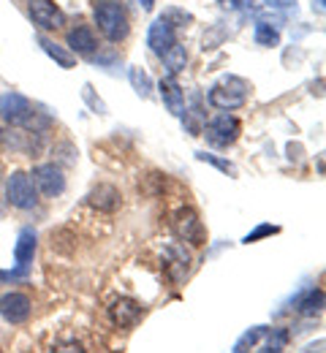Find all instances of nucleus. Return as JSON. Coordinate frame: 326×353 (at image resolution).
<instances>
[{
  "instance_id": "obj_4",
  "label": "nucleus",
  "mask_w": 326,
  "mask_h": 353,
  "mask_svg": "<svg viewBox=\"0 0 326 353\" xmlns=\"http://www.w3.org/2000/svg\"><path fill=\"white\" fill-rule=\"evenodd\" d=\"M239 133H242V123L229 112H221L210 123H204V136L212 147H232L239 139Z\"/></svg>"
},
{
  "instance_id": "obj_10",
  "label": "nucleus",
  "mask_w": 326,
  "mask_h": 353,
  "mask_svg": "<svg viewBox=\"0 0 326 353\" xmlns=\"http://www.w3.org/2000/svg\"><path fill=\"white\" fill-rule=\"evenodd\" d=\"M147 46L158 54V57H163L166 52H172L174 46H177V33H174V28L166 22V19H155L152 25H150V30H147Z\"/></svg>"
},
{
  "instance_id": "obj_6",
  "label": "nucleus",
  "mask_w": 326,
  "mask_h": 353,
  "mask_svg": "<svg viewBox=\"0 0 326 353\" xmlns=\"http://www.w3.org/2000/svg\"><path fill=\"white\" fill-rule=\"evenodd\" d=\"M33 103L19 92H3L0 95V117L11 125H28L33 117Z\"/></svg>"
},
{
  "instance_id": "obj_29",
  "label": "nucleus",
  "mask_w": 326,
  "mask_h": 353,
  "mask_svg": "<svg viewBox=\"0 0 326 353\" xmlns=\"http://www.w3.org/2000/svg\"><path fill=\"white\" fill-rule=\"evenodd\" d=\"M267 6H272V8H291V6H296V0H264Z\"/></svg>"
},
{
  "instance_id": "obj_33",
  "label": "nucleus",
  "mask_w": 326,
  "mask_h": 353,
  "mask_svg": "<svg viewBox=\"0 0 326 353\" xmlns=\"http://www.w3.org/2000/svg\"><path fill=\"white\" fill-rule=\"evenodd\" d=\"M0 141H3V128H0Z\"/></svg>"
},
{
  "instance_id": "obj_24",
  "label": "nucleus",
  "mask_w": 326,
  "mask_h": 353,
  "mask_svg": "<svg viewBox=\"0 0 326 353\" xmlns=\"http://www.w3.org/2000/svg\"><path fill=\"white\" fill-rule=\"evenodd\" d=\"M161 19H166L172 28H183V25H187V22H190V14L180 11V8H166V11L161 14Z\"/></svg>"
},
{
  "instance_id": "obj_5",
  "label": "nucleus",
  "mask_w": 326,
  "mask_h": 353,
  "mask_svg": "<svg viewBox=\"0 0 326 353\" xmlns=\"http://www.w3.org/2000/svg\"><path fill=\"white\" fill-rule=\"evenodd\" d=\"M6 199L17 210H33L39 204L33 179L25 174V172H14V174L8 176V182H6Z\"/></svg>"
},
{
  "instance_id": "obj_34",
  "label": "nucleus",
  "mask_w": 326,
  "mask_h": 353,
  "mask_svg": "<svg viewBox=\"0 0 326 353\" xmlns=\"http://www.w3.org/2000/svg\"><path fill=\"white\" fill-rule=\"evenodd\" d=\"M0 353H3V351H0Z\"/></svg>"
},
{
  "instance_id": "obj_18",
  "label": "nucleus",
  "mask_w": 326,
  "mask_h": 353,
  "mask_svg": "<svg viewBox=\"0 0 326 353\" xmlns=\"http://www.w3.org/2000/svg\"><path fill=\"white\" fill-rule=\"evenodd\" d=\"M324 310V291L321 288H310L305 296L296 299V312L302 315H318Z\"/></svg>"
},
{
  "instance_id": "obj_12",
  "label": "nucleus",
  "mask_w": 326,
  "mask_h": 353,
  "mask_svg": "<svg viewBox=\"0 0 326 353\" xmlns=\"http://www.w3.org/2000/svg\"><path fill=\"white\" fill-rule=\"evenodd\" d=\"M163 264H166V274H169V280H174V283H180V280H185L187 272H190V253L185 250V245H166V250H163Z\"/></svg>"
},
{
  "instance_id": "obj_21",
  "label": "nucleus",
  "mask_w": 326,
  "mask_h": 353,
  "mask_svg": "<svg viewBox=\"0 0 326 353\" xmlns=\"http://www.w3.org/2000/svg\"><path fill=\"white\" fill-rule=\"evenodd\" d=\"M163 63H166V68L172 71V77H174V74H180V71L185 68V63H187L185 49L177 44L174 49H172V52H166V54H163Z\"/></svg>"
},
{
  "instance_id": "obj_28",
  "label": "nucleus",
  "mask_w": 326,
  "mask_h": 353,
  "mask_svg": "<svg viewBox=\"0 0 326 353\" xmlns=\"http://www.w3.org/2000/svg\"><path fill=\"white\" fill-rule=\"evenodd\" d=\"M324 348H326V343L324 340H316V343H310V345H305L299 353H324Z\"/></svg>"
},
{
  "instance_id": "obj_1",
  "label": "nucleus",
  "mask_w": 326,
  "mask_h": 353,
  "mask_svg": "<svg viewBox=\"0 0 326 353\" xmlns=\"http://www.w3.org/2000/svg\"><path fill=\"white\" fill-rule=\"evenodd\" d=\"M93 17H95L98 30H101L109 41H114V44L123 41V39L128 36V30H131L125 8H123L120 3H114V0H98L93 8Z\"/></svg>"
},
{
  "instance_id": "obj_13",
  "label": "nucleus",
  "mask_w": 326,
  "mask_h": 353,
  "mask_svg": "<svg viewBox=\"0 0 326 353\" xmlns=\"http://www.w3.org/2000/svg\"><path fill=\"white\" fill-rule=\"evenodd\" d=\"M88 204L93 210H98V212H117L120 204H123V196H120V190L114 185L101 182V185H95L93 190L88 193Z\"/></svg>"
},
{
  "instance_id": "obj_31",
  "label": "nucleus",
  "mask_w": 326,
  "mask_h": 353,
  "mask_svg": "<svg viewBox=\"0 0 326 353\" xmlns=\"http://www.w3.org/2000/svg\"><path fill=\"white\" fill-rule=\"evenodd\" d=\"M258 353H280V348H275V345H269V348H264V351H258Z\"/></svg>"
},
{
  "instance_id": "obj_3",
  "label": "nucleus",
  "mask_w": 326,
  "mask_h": 353,
  "mask_svg": "<svg viewBox=\"0 0 326 353\" xmlns=\"http://www.w3.org/2000/svg\"><path fill=\"white\" fill-rule=\"evenodd\" d=\"M172 231L180 242H187V245H204L207 242V228L193 207H180L172 215Z\"/></svg>"
},
{
  "instance_id": "obj_32",
  "label": "nucleus",
  "mask_w": 326,
  "mask_h": 353,
  "mask_svg": "<svg viewBox=\"0 0 326 353\" xmlns=\"http://www.w3.org/2000/svg\"><path fill=\"white\" fill-rule=\"evenodd\" d=\"M318 6H321V8H324V0H318Z\"/></svg>"
},
{
  "instance_id": "obj_20",
  "label": "nucleus",
  "mask_w": 326,
  "mask_h": 353,
  "mask_svg": "<svg viewBox=\"0 0 326 353\" xmlns=\"http://www.w3.org/2000/svg\"><path fill=\"white\" fill-rule=\"evenodd\" d=\"M264 332H267L264 326H253V329H247V332L236 340V345H234L232 353H247L256 343H258V340H261V337H264Z\"/></svg>"
},
{
  "instance_id": "obj_19",
  "label": "nucleus",
  "mask_w": 326,
  "mask_h": 353,
  "mask_svg": "<svg viewBox=\"0 0 326 353\" xmlns=\"http://www.w3.org/2000/svg\"><path fill=\"white\" fill-rule=\"evenodd\" d=\"M253 39H256V44L258 46H278L280 44V33L272 28V25H267V22H256V28H253Z\"/></svg>"
},
{
  "instance_id": "obj_9",
  "label": "nucleus",
  "mask_w": 326,
  "mask_h": 353,
  "mask_svg": "<svg viewBox=\"0 0 326 353\" xmlns=\"http://www.w3.org/2000/svg\"><path fill=\"white\" fill-rule=\"evenodd\" d=\"M109 318H112V323H114L117 329H131V326H136L141 318H144V307H141L136 299L123 296V299L112 302Z\"/></svg>"
},
{
  "instance_id": "obj_27",
  "label": "nucleus",
  "mask_w": 326,
  "mask_h": 353,
  "mask_svg": "<svg viewBox=\"0 0 326 353\" xmlns=\"http://www.w3.org/2000/svg\"><path fill=\"white\" fill-rule=\"evenodd\" d=\"M85 98L90 101V106H93V109H95V112H98V114H106V106H103L101 101H95L93 88H90V85H85Z\"/></svg>"
},
{
  "instance_id": "obj_7",
  "label": "nucleus",
  "mask_w": 326,
  "mask_h": 353,
  "mask_svg": "<svg viewBox=\"0 0 326 353\" xmlns=\"http://www.w3.org/2000/svg\"><path fill=\"white\" fill-rule=\"evenodd\" d=\"M28 14L41 30H57L65 25V14L54 0H28Z\"/></svg>"
},
{
  "instance_id": "obj_30",
  "label": "nucleus",
  "mask_w": 326,
  "mask_h": 353,
  "mask_svg": "<svg viewBox=\"0 0 326 353\" xmlns=\"http://www.w3.org/2000/svg\"><path fill=\"white\" fill-rule=\"evenodd\" d=\"M141 3V8H144V11H150V8H152V3H155V0H139Z\"/></svg>"
},
{
  "instance_id": "obj_15",
  "label": "nucleus",
  "mask_w": 326,
  "mask_h": 353,
  "mask_svg": "<svg viewBox=\"0 0 326 353\" xmlns=\"http://www.w3.org/2000/svg\"><path fill=\"white\" fill-rule=\"evenodd\" d=\"M36 231L33 228H22L19 236H17V248H14V259H17V266L19 269H28L33 256H36Z\"/></svg>"
},
{
  "instance_id": "obj_26",
  "label": "nucleus",
  "mask_w": 326,
  "mask_h": 353,
  "mask_svg": "<svg viewBox=\"0 0 326 353\" xmlns=\"http://www.w3.org/2000/svg\"><path fill=\"white\" fill-rule=\"evenodd\" d=\"M52 353H88L77 340H68V343H60V345H54Z\"/></svg>"
},
{
  "instance_id": "obj_14",
  "label": "nucleus",
  "mask_w": 326,
  "mask_h": 353,
  "mask_svg": "<svg viewBox=\"0 0 326 353\" xmlns=\"http://www.w3.org/2000/svg\"><path fill=\"white\" fill-rule=\"evenodd\" d=\"M161 98H163V103L169 106V112L172 114H183L185 112V95H183V88H180V82H177V77H163L161 79Z\"/></svg>"
},
{
  "instance_id": "obj_22",
  "label": "nucleus",
  "mask_w": 326,
  "mask_h": 353,
  "mask_svg": "<svg viewBox=\"0 0 326 353\" xmlns=\"http://www.w3.org/2000/svg\"><path fill=\"white\" fill-rule=\"evenodd\" d=\"M128 77H131V85H134V90L139 92L141 98H147V95L152 92V79H150L141 68H131V71H128Z\"/></svg>"
},
{
  "instance_id": "obj_17",
  "label": "nucleus",
  "mask_w": 326,
  "mask_h": 353,
  "mask_svg": "<svg viewBox=\"0 0 326 353\" xmlns=\"http://www.w3.org/2000/svg\"><path fill=\"white\" fill-rule=\"evenodd\" d=\"M39 44H41V49L47 52L60 68H74V65H77V54H74L71 49H63V46L54 44V41L47 39V36H39Z\"/></svg>"
},
{
  "instance_id": "obj_25",
  "label": "nucleus",
  "mask_w": 326,
  "mask_h": 353,
  "mask_svg": "<svg viewBox=\"0 0 326 353\" xmlns=\"http://www.w3.org/2000/svg\"><path fill=\"white\" fill-rule=\"evenodd\" d=\"M278 231H280L278 225H258V228H256V231H250V234H247L242 242H245V245H250V242H258V239L272 236V234H278Z\"/></svg>"
},
{
  "instance_id": "obj_8",
  "label": "nucleus",
  "mask_w": 326,
  "mask_h": 353,
  "mask_svg": "<svg viewBox=\"0 0 326 353\" xmlns=\"http://www.w3.org/2000/svg\"><path fill=\"white\" fill-rule=\"evenodd\" d=\"M30 312H33V302H30V296L28 294H19V291H11V294H6L3 299H0V315H3V321H8V323H25L28 318H30Z\"/></svg>"
},
{
  "instance_id": "obj_23",
  "label": "nucleus",
  "mask_w": 326,
  "mask_h": 353,
  "mask_svg": "<svg viewBox=\"0 0 326 353\" xmlns=\"http://www.w3.org/2000/svg\"><path fill=\"white\" fill-rule=\"evenodd\" d=\"M196 158H198V161H204V163H212V166H215V169H221L223 174L236 176V166H234V163H229V161H223V158H218V155H210V152H196Z\"/></svg>"
},
{
  "instance_id": "obj_2",
  "label": "nucleus",
  "mask_w": 326,
  "mask_h": 353,
  "mask_svg": "<svg viewBox=\"0 0 326 353\" xmlns=\"http://www.w3.org/2000/svg\"><path fill=\"white\" fill-rule=\"evenodd\" d=\"M247 95H250V85H247L242 77H223L218 85L210 88L207 101H210L215 109H221V112H232V109L245 106Z\"/></svg>"
},
{
  "instance_id": "obj_16",
  "label": "nucleus",
  "mask_w": 326,
  "mask_h": 353,
  "mask_svg": "<svg viewBox=\"0 0 326 353\" xmlns=\"http://www.w3.org/2000/svg\"><path fill=\"white\" fill-rule=\"evenodd\" d=\"M98 41H95V33L88 25H77L68 30V49L74 54H93Z\"/></svg>"
},
{
  "instance_id": "obj_11",
  "label": "nucleus",
  "mask_w": 326,
  "mask_h": 353,
  "mask_svg": "<svg viewBox=\"0 0 326 353\" xmlns=\"http://www.w3.org/2000/svg\"><path fill=\"white\" fill-rule=\"evenodd\" d=\"M33 185L44 193V196H60L65 190V176L54 163H44L33 169Z\"/></svg>"
}]
</instances>
